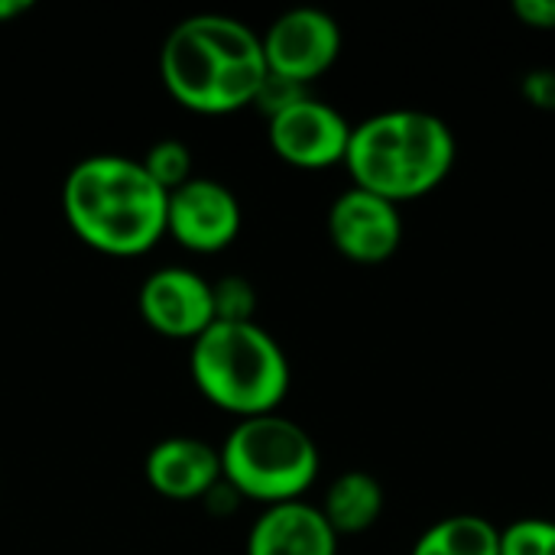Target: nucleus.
I'll return each mask as SVG.
<instances>
[{
	"label": "nucleus",
	"mask_w": 555,
	"mask_h": 555,
	"mask_svg": "<svg viewBox=\"0 0 555 555\" xmlns=\"http://www.w3.org/2000/svg\"><path fill=\"white\" fill-rule=\"evenodd\" d=\"M351 127L354 124H348V117L338 107L306 94L286 111L267 117V140L270 150L286 166L315 172V169L345 166Z\"/></svg>",
	"instance_id": "7"
},
{
	"label": "nucleus",
	"mask_w": 555,
	"mask_h": 555,
	"mask_svg": "<svg viewBox=\"0 0 555 555\" xmlns=\"http://www.w3.org/2000/svg\"><path fill=\"white\" fill-rule=\"evenodd\" d=\"M244 555H338V537L309 501L263 507L247 530Z\"/></svg>",
	"instance_id": "12"
},
{
	"label": "nucleus",
	"mask_w": 555,
	"mask_h": 555,
	"mask_svg": "<svg viewBox=\"0 0 555 555\" xmlns=\"http://www.w3.org/2000/svg\"><path fill=\"white\" fill-rule=\"evenodd\" d=\"M267 72L309 88L341 55V26L319 7H293L260 33Z\"/></svg>",
	"instance_id": "6"
},
{
	"label": "nucleus",
	"mask_w": 555,
	"mask_h": 555,
	"mask_svg": "<svg viewBox=\"0 0 555 555\" xmlns=\"http://www.w3.org/2000/svg\"><path fill=\"white\" fill-rule=\"evenodd\" d=\"M195 390L218 410L250 420L276 413L289 393V358L257 322H211L189 345Z\"/></svg>",
	"instance_id": "4"
},
{
	"label": "nucleus",
	"mask_w": 555,
	"mask_h": 555,
	"mask_svg": "<svg viewBox=\"0 0 555 555\" xmlns=\"http://www.w3.org/2000/svg\"><path fill=\"white\" fill-rule=\"evenodd\" d=\"M410 555H501V527L478 514H455L433 524Z\"/></svg>",
	"instance_id": "14"
},
{
	"label": "nucleus",
	"mask_w": 555,
	"mask_h": 555,
	"mask_svg": "<svg viewBox=\"0 0 555 555\" xmlns=\"http://www.w3.org/2000/svg\"><path fill=\"white\" fill-rule=\"evenodd\" d=\"M137 309L156 335L192 345L215 322L211 283L189 267H159L140 283Z\"/></svg>",
	"instance_id": "10"
},
{
	"label": "nucleus",
	"mask_w": 555,
	"mask_h": 555,
	"mask_svg": "<svg viewBox=\"0 0 555 555\" xmlns=\"http://www.w3.org/2000/svg\"><path fill=\"white\" fill-rule=\"evenodd\" d=\"M143 478L166 501H205L224 481L221 452L198 436H169L146 452Z\"/></svg>",
	"instance_id": "11"
},
{
	"label": "nucleus",
	"mask_w": 555,
	"mask_h": 555,
	"mask_svg": "<svg viewBox=\"0 0 555 555\" xmlns=\"http://www.w3.org/2000/svg\"><path fill=\"white\" fill-rule=\"evenodd\" d=\"M306 94H309V91H306L302 85L286 81V78H276V75H270V72H267V81H263V88H260V94H257L254 107H260L267 117H273V114L286 111L289 104H296V101H299V98H306Z\"/></svg>",
	"instance_id": "17"
},
{
	"label": "nucleus",
	"mask_w": 555,
	"mask_h": 555,
	"mask_svg": "<svg viewBox=\"0 0 555 555\" xmlns=\"http://www.w3.org/2000/svg\"><path fill=\"white\" fill-rule=\"evenodd\" d=\"M166 198L140 159L94 153L62 182V215L72 234L104 257H140L166 237Z\"/></svg>",
	"instance_id": "2"
},
{
	"label": "nucleus",
	"mask_w": 555,
	"mask_h": 555,
	"mask_svg": "<svg viewBox=\"0 0 555 555\" xmlns=\"http://www.w3.org/2000/svg\"><path fill=\"white\" fill-rule=\"evenodd\" d=\"M520 94L530 107H537L543 114H555V68H550V65L530 68L520 78Z\"/></svg>",
	"instance_id": "18"
},
{
	"label": "nucleus",
	"mask_w": 555,
	"mask_h": 555,
	"mask_svg": "<svg viewBox=\"0 0 555 555\" xmlns=\"http://www.w3.org/2000/svg\"><path fill=\"white\" fill-rule=\"evenodd\" d=\"M452 127L420 107H390L351 127L345 169L351 185L393 205L436 192L455 169Z\"/></svg>",
	"instance_id": "3"
},
{
	"label": "nucleus",
	"mask_w": 555,
	"mask_h": 555,
	"mask_svg": "<svg viewBox=\"0 0 555 555\" xmlns=\"http://www.w3.org/2000/svg\"><path fill=\"white\" fill-rule=\"evenodd\" d=\"M29 10H33L29 0H0V26L16 20V16H23V13H29Z\"/></svg>",
	"instance_id": "20"
},
{
	"label": "nucleus",
	"mask_w": 555,
	"mask_h": 555,
	"mask_svg": "<svg viewBox=\"0 0 555 555\" xmlns=\"http://www.w3.org/2000/svg\"><path fill=\"white\" fill-rule=\"evenodd\" d=\"M159 78L179 107L202 117L254 107L267 81L260 33L228 13L185 16L163 39Z\"/></svg>",
	"instance_id": "1"
},
{
	"label": "nucleus",
	"mask_w": 555,
	"mask_h": 555,
	"mask_svg": "<svg viewBox=\"0 0 555 555\" xmlns=\"http://www.w3.org/2000/svg\"><path fill=\"white\" fill-rule=\"evenodd\" d=\"M218 452L224 485L241 501L263 507L306 501V491L322 468L315 439L296 420L280 413L237 420Z\"/></svg>",
	"instance_id": "5"
},
{
	"label": "nucleus",
	"mask_w": 555,
	"mask_h": 555,
	"mask_svg": "<svg viewBox=\"0 0 555 555\" xmlns=\"http://www.w3.org/2000/svg\"><path fill=\"white\" fill-rule=\"evenodd\" d=\"M514 16L537 33H553L555 29V0H517Z\"/></svg>",
	"instance_id": "19"
},
{
	"label": "nucleus",
	"mask_w": 555,
	"mask_h": 555,
	"mask_svg": "<svg viewBox=\"0 0 555 555\" xmlns=\"http://www.w3.org/2000/svg\"><path fill=\"white\" fill-rule=\"evenodd\" d=\"M215 299V322H257V289L247 276L228 273L211 283Z\"/></svg>",
	"instance_id": "16"
},
{
	"label": "nucleus",
	"mask_w": 555,
	"mask_h": 555,
	"mask_svg": "<svg viewBox=\"0 0 555 555\" xmlns=\"http://www.w3.org/2000/svg\"><path fill=\"white\" fill-rule=\"evenodd\" d=\"M319 511L325 514V520L338 540L361 537V533L374 530L377 520L384 517V485L371 472H361V468L341 472L328 485Z\"/></svg>",
	"instance_id": "13"
},
{
	"label": "nucleus",
	"mask_w": 555,
	"mask_h": 555,
	"mask_svg": "<svg viewBox=\"0 0 555 555\" xmlns=\"http://www.w3.org/2000/svg\"><path fill=\"white\" fill-rule=\"evenodd\" d=\"M241 224V198L218 179L192 176L166 198V237L192 254H218L231 247Z\"/></svg>",
	"instance_id": "8"
},
{
	"label": "nucleus",
	"mask_w": 555,
	"mask_h": 555,
	"mask_svg": "<svg viewBox=\"0 0 555 555\" xmlns=\"http://www.w3.org/2000/svg\"><path fill=\"white\" fill-rule=\"evenodd\" d=\"M140 166L146 169V176L163 192H172V189H179L182 182L192 179V150H189V143H182L176 137H166V140H156L140 156Z\"/></svg>",
	"instance_id": "15"
},
{
	"label": "nucleus",
	"mask_w": 555,
	"mask_h": 555,
	"mask_svg": "<svg viewBox=\"0 0 555 555\" xmlns=\"http://www.w3.org/2000/svg\"><path fill=\"white\" fill-rule=\"evenodd\" d=\"M328 237L345 260L358 267H380L403 244L400 205L351 185L328 208Z\"/></svg>",
	"instance_id": "9"
},
{
	"label": "nucleus",
	"mask_w": 555,
	"mask_h": 555,
	"mask_svg": "<svg viewBox=\"0 0 555 555\" xmlns=\"http://www.w3.org/2000/svg\"><path fill=\"white\" fill-rule=\"evenodd\" d=\"M543 555H555V530H553V540H550V546H546V553Z\"/></svg>",
	"instance_id": "21"
}]
</instances>
